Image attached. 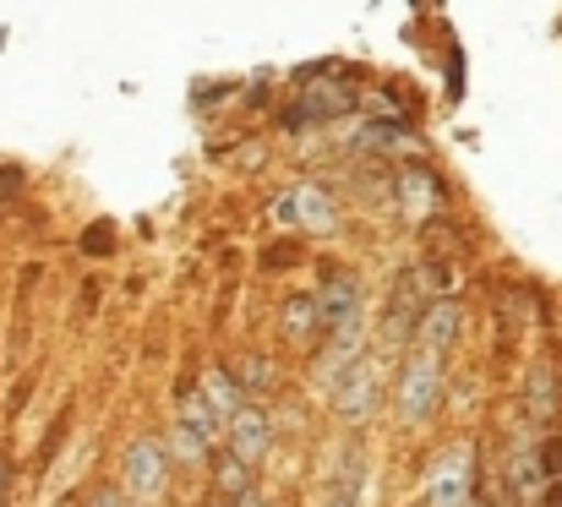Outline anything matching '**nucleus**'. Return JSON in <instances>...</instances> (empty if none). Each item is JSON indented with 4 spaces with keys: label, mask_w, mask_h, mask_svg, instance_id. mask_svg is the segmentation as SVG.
<instances>
[{
    "label": "nucleus",
    "mask_w": 562,
    "mask_h": 507,
    "mask_svg": "<svg viewBox=\"0 0 562 507\" xmlns=\"http://www.w3.org/2000/svg\"><path fill=\"white\" fill-rule=\"evenodd\" d=\"M437 387H442V360L437 354H409L404 360V376H398V420L404 426H420L431 409H437Z\"/></svg>",
    "instance_id": "f257e3e1"
},
{
    "label": "nucleus",
    "mask_w": 562,
    "mask_h": 507,
    "mask_svg": "<svg viewBox=\"0 0 562 507\" xmlns=\"http://www.w3.org/2000/svg\"><path fill=\"white\" fill-rule=\"evenodd\" d=\"M376 393H382V376H376V360L372 354H356L345 371H339V382H334V409L345 415V420H372L376 409Z\"/></svg>",
    "instance_id": "f03ea898"
},
{
    "label": "nucleus",
    "mask_w": 562,
    "mask_h": 507,
    "mask_svg": "<svg viewBox=\"0 0 562 507\" xmlns=\"http://www.w3.org/2000/svg\"><path fill=\"white\" fill-rule=\"evenodd\" d=\"M470 492H475V453H470V448H448V453L431 464L426 507H464Z\"/></svg>",
    "instance_id": "7ed1b4c3"
},
{
    "label": "nucleus",
    "mask_w": 562,
    "mask_h": 507,
    "mask_svg": "<svg viewBox=\"0 0 562 507\" xmlns=\"http://www.w3.org/2000/svg\"><path fill=\"white\" fill-rule=\"evenodd\" d=\"M218 431H224V448H229L235 459H246V464H257V459L268 453V442H273V426H268V415H262L257 404H235V415H229Z\"/></svg>",
    "instance_id": "20e7f679"
},
{
    "label": "nucleus",
    "mask_w": 562,
    "mask_h": 507,
    "mask_svg": "<svg viewBox=\"0 0 562 507\" xmlns=\"http://www.w3.org/2000/svg\"><path fill=\"white\" fill-rule=\"evenodd\" d=\"M317 323H323L328 334H339V328H361V284H356L350 273H328V279H323Z\"/></svg>",
    "instance_id": "39448f33"
},
{
    "label": "nucleus",
    "mask_w": 562,
    "mask_h": 507,
    "mask_svg": "<svg viewBox=\"0 0 562 507\" xmlns=\"http://www.w3.org/2000/svg\"><path fill=\"white\" fill-rule=\"evenodd\" d=\"M350 110H356V88L323 82V88H301V104L284 110L279 121L284 126H317V121H334V115H350Z\"/></svg>",
    "instance_id": "423d86ee"
},
{
    "label": "nucleus",
    "mask_w": 562,
    "mask_h": 507,
    "mask_svg": "<svg viewBox=\"0 0 562 507\" xmlns=\"http://www.w3.org/2000/svg\"><path fill=\"white\" fill-rule=\"evenodd\" d=\"M165 448L154 442V437H143V442H132L126 448V486H132V497H159L165 492Z\"/></svg>",
    "instance_id": "0eeeda50"
},
{
    "label": "nucleus",
    "mask_w": 562,
    "mask_h": 507,
    "mask_svg": "<svg viewBox=\"0 0 562 507\" xmlns=\"http://www.w3.org/2000/svg\"><path fill=\"white\" fill-rule=\"evenodd\" d=\"M279 224H306V229H334V196L323 185H301L290 196H279Z\"/></svg>",
    "instance_id": "6e6552de"
},
{
    "label": "nucleus",
    "mask_w": 562,
    "mask_h": 507,
    "mask_svg": "<svg viewBox=\"0 0 562 507\" xmlns=\"http://www.w3.org/2000/svg\"><path fill=\"white\" fill-rule=\"evenodd\" d=\"M459 328H464V306H459V301H448V295H442V301H431V306L420 312V323H415L420 349H426V354H437V360H442V349L459 338Z\"/></svg>",
    "instance_id": "1a4fd4ad"
},
{
    "label": "nucleus",
    "mask_w": 562,
    "mask_h": 507,
    "mask_svg": "<svg viewBox=\"0 0 562 507\" xmlns=\"http://www.w3.org/2000/svg\"><path fill=\"white\" fill-rule=\"evenodd\" d=\"M398 207H404L409 224H420V218L437 207V180H431L426 169H404V174H398Z\"/></svg>",
    "instance_id": "9d476101"
},
{
    "label": "nucleus",
    "mask_w": 562,
    "mask_h": 507,
    "mask_svg": "<svg viewBox=\"0 0 562 507\" xmlns=\"http://www.w3.org/2000/svg\"><path fill=\"white\" fill-rule=\"evenodd\" d=\"M508 481H514L519 503H530V507L541 503V492H547V459H541V448H519V453H514Z\"/></svg>",
    "instance_id": "9b49d317"
},
{
    "label": "nucleus",
    "mask_w": 562,
    "mask_h": 507,
    "mask_svg": "<svg viewBox=\"0 0 562 507\" xmlns=\"http://www.w3.org/2000/svg\"><path fill=\"white\" fill-rule=\"evenodd\" d=\"M279 328H284V338L290 343H317V301L312 295H290L284 306H279Z\"/></svg>",
    "instance_id": "f8f14e48"
},
{
    "label": "nucleus",
    "mask_w": 562,
    "mask_h": 507,
    "mask_svg": "<svg viewBox=\"0 0 562 507\" xmlns=\"http://www.w3.org/2000/svg\"><path fill=\"white\" fill-rule=\"evenodd\" d=\"M181 437H191L202 453H207L213 437H218V420H213V409L202 404V393H187V404H181Z\"/></svg>",
    "instance_id": "ddd939ff"
},
{
    "label": "nucleus",
    "mask_w": 562,
    "mask_h": 507,
    "mask_svg": "<svg viewBox=\"0 0 562 507\" xmlns=\"http://www.w3.org/2000/svg\"><path fill=\"white\" fill-rule=\"evenodd\" d=\"M202 404L213 409V420H218V426L235 415V404H240V387L229 382V371H207V382H202Z\"/></svg>",
    "instance_id": "4468645a"
},
{
    "label": "nucleus",
    "mask_w": 562,
    "mask_h": 507,
    "mask_svg": "<svg viewBox=\"0 0 562 507\" xmlns=\"http://www.w3.org/2000/svg\"><path fill=\"white\" fill-rule=\"evenodd\" d=\"M218 492H224V503H246L251 497V464L235 459L229 448L218 453Z\"/></svg>",
    "instance_id": "2eb2a0df"
},
{
    "label": "nucleus",
    "mask_w": 562,
    "mask_h": 507,
    "mask_svg": "<svg viewBox=\"0 0 562 507\" xmlns=\"http://www.w3.org/2000/svg\"><path fill=\"white\" fill-rule=\"evenodd\" d=\"M558 404H562L558 371H547V365H541V371L530 376V415H536V420H552V415H558Z\"/></svg>",
    "instance_id": "dca6fc26"
},
{
    "label": "nucleus",
    "mask_w": 562,
    "mask_h": 507,
    "mask_svg": "<svg viewBox=\"0 0 562 507\" xmlns=\"http://www.w3.org/2000/svg\"><path fill=\"white\" fill-rule=\"evenodd\" d=\"M229 382H235L240 393H268V382H273V365H268L262 354H246V360H235V365H229Z\"/></svg>",
    "instance_id": "f3484780"
},
{
    "label": "nucleus",
    "mask_w": 562,
    "mask_h": 507,
    "mask_svg": "<svg viewBox=\"0 0 562 507\" xmlns=\"http://www.w3.org/2000/svg\"><path fill=\"white\" fill-rule=\"evenodd\" d=\"M361 481H367L361 475V459H350V470L334 481V503L328 507H361Z\"/></svg>",
    "instance_id": "a211bd4d"
},
{
    "label": "nucleus",
    "mask_w": 562,
    "mask_h": 507,
    "mask_svg": "<svg viewBox=\"0 0 562 507\" xmlns=\"http://www.w3.org/2000/svg\"><path fill=\"white\" fill-rule=\"evenodd\" d=\"M541 459H547V503L562 507V442L541 448Z\"/></svg>",
    "instance_id": "6ab92c4d"
},
{
    "label": "nucleus",
    "mask_w": 562,
    "mask_h": 507,
    "mask_svg": "<svg viewBox=\"0 0 562 507\" xmlns=\"http://www.w3.org/2000/svg\"><path fill=\"white\" fill-rule=\"evenodd\" d=\"M93 507H110V497H99V503H93Z\"/></svg>",
    "instance_id": "aec40b11"
},
{
    "label": "nucleus",
    "mask_w": 562,
    "mask_h": 507,
    "mask_svg": "<svg viewBox=\"0 0 562 507\" xmlns=\"http://www.w3.org/2000/svg\"><path fill=\"white\" fill-rule=\"evenodd\" d=\"M475 507H492V503H475Z\"/></svg>",
    "instance_id": "412c9836"
}]
</instances>
